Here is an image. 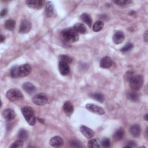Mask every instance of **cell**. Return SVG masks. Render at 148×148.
I'll list each match as a JSON object with an SVG mask.
<instances>
[{
  "label": "cell",
  "instance_id": "cell-3",
  "mask_svg": "<svg viewBox=\"0 0 148 148\" xmlns=\"http://www.w3.org/2000/svg\"><path fill=\"white\" fill-rule=\"evenodd\" d=\"M130 85L133 91H136L141 89L143 85V77L141 75H132L129 79Z\"/></svg>",
  "mask_w": 148,
  "mask_h": 148
},
{
  "label": "cell",
  "instance_id": "cell-8",
  "mask_svg": "<svg viewBox=\"0 0 148 148\" xmlns=\"http://www.w3.org/2000/svg\"><path fill=\"white\" fill-rule=\"evenodd\" d=\"M86 108L87 109L90 110L91 112H93L95 114H99V115H102L105 114L104 110L100 106H97L94 104L91 103H87L86 105Z\"/></svg>",
  "mask_w": 148,
  "mask_h": 148
},
{
  "label": "cell",
  "instance_id": "cell-32",
  "mask_svg": "<svg viewBox=\"0 0 148 148\" xmlns=\"http://www.w3.org/2000/svg\"><path fill=\"white\" fill-rule=\"evenodd\" d=\"M132 2L131 1H127V0H119V1H114V3L120 5V6H125L128 5Z\"/></svg>",
  "mask_w": 148,
  "mask_h": 148
},
{
  "label": "cell",
  "instance_id": "cell-9",
  "mask_svg": "<svg viewBox=\"0 0 148 148\" xmlns=\"http://www.w3.org/2000/svg\"><path fill=\"white\" fill-rule=\"evenodd\" d=\"M31 28V23L27 20H23L21 21L20 28L19 32L22 34H25L28 32Z\"/></svg>",
  "mask_w": 148,
  "mask_h": 148
},
{
  "label": "cell",
  "instance_id": "cell-35",
  "mask_svg": "<svg viewBox=\"0 0 148 148\" xmlns=\"http://www.w3.org/2000/svg\"><path fill=\"white\" fill-rule=\"evenodd\" d=\"M70 144L74 147H81V145H80V143L75 140H72L70 141Z\"/></svg>",
  "mask_w": 148,
  "mask_h": 148
},
{
  "label": "cell",
  "instance_id": "cell-36",
  "mask_svg": "<svg viewBox=\"0 0 148 148\" xmlns=\"http://www.w3.org/2000/svg\"><path fill=\"white\" fill-rule=\"evenodd\" d=\"M7 12H8V11H7L6 9H3L1 12V17H3L5 16L7 14Z\"/></svg>",
  "mask_w": 148,
  "mask_h": 148
},
{
  "label": "cell",
  "instance_id": "cell-20",
  "mask_svg": "<svg viewBox=\"0 0 148 148\" xmlns=\"http://www.w3.org/2000/svg\"><path fill=\"white\" fill-rule=\"evenodd\" d=\"M73 28L76 31V32L82 34H85L87 31V28L85 25L83 23H76L73 25Z\"/></svg>",
  "mask_w": 148,
  "mask_h": 148
},
{
  "label": "cell",
  "instance_id": "cell-34",
  "mask_svg": "<svg viewBox=\"0 0 148 148\" xmlns=\"http://www.w3.org/2000/svg\"><path fill=\"white\" fill-rule=\"evenodd\" d=\"M101 145L103 147H108L110 146V142L109 138H104L102 139L101 141Z\"/></svg>",
  "mask_w": 148,
  "mask_h": 148
},
{
  "label": "cell",
  "instance_id": "cell-2",
  "mask_svg": "<svg viewBox=\"0 0 148 148\" xmlns=\"http://www.w3.org/2000/svg\"><path fill=\"white\" fill-rule=\"evenodd\" d=\"M21 113L25 120L30 125H34L36 123V117L34 109L30 106H24L21 109Z\"/></svg>",
  "mask_w": 148,
  "mask_h": 148
},
{
  "label": "cell",
  "instance_id": "cell-28",
  "mask_svg": "<svg viewBox=\"0 0 148 148\" xmlns=\"http://www.w3.org/2000/svg\"><path fill=\"white\" fill-rule=\"evenodd\" d=\"M58 60H59L60 61L64 62H66L68 64L71 63L72 61V59L71 57H69L68 55H65V54L60 55L58 56Z\"/></svg>",
  "mask_w": 148,
  "mask_h": 148
},
{
  "label": "cell",
  "instance_id": "cell-6",
  "mask_svg": "<svg viewBox=\"0 0 148 148\" xmlns=\"http://www.w3.org/2000/svg\"><path fill=\"white\" fill-rule=\"evenodd\" d=\"M26 4L28 6L34 9H40L42 8L45 3L43 0H28L26 1Z\"/></svg>",
  "mask_w": 148,
  "mask_h": 148
},
{
  "label": "cell",
  "instance_id": "cell-12",
  "mask_svg": "<svg viewBox=\"0 0 148 148\" xmlns=\"http://www.w3.org/2000/svg\"><path fill=\"white\" fill-rule=\"evenodd\" d=\"M58 69L60 73L63 76L67 75L70 71V67L68 64L62 61L59 62Z\"/></svg>",
  "mask_w": 148,
  "mask_h": 148
},
{
  "label": "cell",
  "instance_id": "cell-4",
  "mask_svg": "<svg viewBox=\"0 0 148 148\" xmlns=\"http://www.w3.org/2000/svg\"><path fill=\"white\" fill-rule=\"evenodd\" d=\"M6 96L9 101L13 102L20 101L24 98L21 91L17 88L10 89L7 91Z\"/></svg>",
  "mask_w": 148,
  "mask_h": 148
},
{
  "label": "cell",
  "instance_id": "cell-5",
  "mask_svg": "<svg viewBox=\"0 0 148 148\" xmlns=\"http://www.w3.org/2000/svg\"><path fill=\"white\" fill-rule=\"evenodd\" d=\"M32 102L37 105L42 106L46 104L48 101L47 95L43 92H39L36 94L32 98Z\"/></svg>",
  "mask_w": 148,
  "mask_h": 148
},
{
  "label": "cell",
  "instance_id": "cell-15",
  "mask_svg": "<svg viewBox=\"0 0 148 148\" xmlns=\"http://www.w3.org/2000/svg\"><path fill=\"white\" fill-rule=\"evenodd\" d=\"M113 64V61L109 57H103L100 61V66L102 68H109Z\"/></svg>",
  "mask_w": 148,
  "mask_h": 148
},
{
  "label": "cell",
  "instance_id": "cell-37",
  "mask_svg": "<svg viewBox=\"0 0 148 148\" xmlns=\"http://www.w3.org/2000/svg\"><path fill=\"white\" fill-rule=\"evenodd\" d=\"M134 146H136V145H135V143L134 142H133V141L129 142L128 143L127 145L125 146V147H134Z\"/></svg>",
  "mask_w": 148,
  "mask_h": 148
},
{
  "label": "cell",
  "instance_id": "cell-1",
  "mask_svg": "<svg viewBox=\"0 0 148 148\" xmlns=\"http://www.w3.org/2000/svg\"><path fill=\"white\" fill-rule=\"evenodd\" d=\"M61 35L64 40L67 42L73 43L79 40V35L73 28H66L61 32Z\"/></svg>",
  "mask_w": 148,
  "mask_h": 148
},
{
  "label": "cell",
  "instance_id": "cell-24",
  "mask_svg": "<svg viewBox=\"0 0 148 148\" xmlns=\"http://www.w3.org/2000/svg\"><path fill=\"white\" fill-rule=\"evenodd\" d=\"M124 130H123V128L118 129L113 134L114 139L116 140H121L124 136Z\"/></svg>",
  "mask_w": 148,
  "mask_h": 148
},
{
  "label": "cell",
  "instance_id": "cell-33",
  "mask_svg": "<svg viewBox=\"0 0 148 148\" xmlns=\"http://www.w3.org/2000/svg\"><path fill=\"white\" fill-rule=\"evenodd\" d=\"M132 47H133V45L131 43H128L121 49V51L122 52L125 53V52H127V51L131 50L132 49Z\"/></svg>",
  "mask_w": 148,
  "mask_h": 148
},
{
  "label": "cell",
  "instance_id": "cell-30",
  "mask_svg": "<svg viewBox=\"0 0 148 148\" xmlns=\"http://www.w3.org/2000/svg\"><path fill=\"white\" fill-rule=\"evenodd\" d=\"M10 76L13 77H19L18 75V66H15L13 67L10 70Z\"/></svg>",
  "mask_w": 148,
  "mask_h": 148
},
{
  "label": "cell",
  "instance_id": "cell-27",
  "mask_svg": "<svg viewBox=\"0 0 148 148\" xmlns=\"http://www.w3.org/2000/svg\"><path fill=\"white\" fill-rule=\"evenodd\" d=\"M28 137V132L24 129H21L20 130V131L18 133V138L19 139L22 140H26Z\"/></svg>",
  "mask_w": 148,
  "mask_h": 148
},
{
  "label": "cell",
  "instance_id": "cell-19",
  "mask_svg": "<svg viewBox=\"0 0 148 148\" xmlns=\"http://www.w3.org/2000/svg\"><path fill=\"white\" fill-rule=\"evenodd\" d=\"M22 87L24 89V90L29 94H33L36 90L35 87L32 83H31L29 82L24 83L23 84Z\"/></svg>",
  "mask_w": 148,
  "mask_h": 148
},
{
  "label": "cell",
  "instance_id": "cell-14",
  "mask_svg": "<svg viewBox=\"0 0 148 148\" xmlns=\"http://www.w3.org/2000/svg\"><path fill=\"white\" fill-rule=\"evenodd\" d=\"M125 39V35L123 32L118 31H116L113 36V41L115 44L121 43Z\"/></svg>",
  "mask_w": 148,
  "mask_h": 148
},
{
  "label": "cell",
  "instance_id": "cell-13",
  "mask_svg": "<svg viewBox=\"0 0 148 148\" xmlns=\"http://www.w3.org/2000/svg\"><path fill=\"white\" fill-rule=\"evenodd\" d=\"M49 143H50V145L53 147H58L63 145L64 141L62 138H61L60 136H56L50 139L49 141Z\"/></svg>",
  "mask_w": 148,
  "mask_h": 148
},
{
  "label": "cell",
  "instance_id": "cell-10",
  "mask_svg": "<svg viewBox=\"0 0 148 148\" xmlns=\"http://www.w3.org/2000/svg\"><path fill=\"white\" fill-rule=\"evenodd\" d=\"M80 131L86 138L88 139L92 138L95 134L94 131L85 125H81L80 127Z\"/></svg>",
  "mask_w": 148,
  "mask_h": 148
},
{
  "label": "cell",
  "instance_id": "cell-17",
  "mask_svg": "<svg viewBox=\"0 0 148 148\" xmlns=\"http://www.w3.org/2000/svg\"><path fill=\"white\" fill-rule=\"evenodd\" d=\"M46 14L47 17H52L55 14L54 8L53 3L50 1H47L45 8Z\"/></svg>",
  "mask_w": 148,
  "mask_h": 148
},
{
  "label": "cell",
  "instance_id": "cell-38",
  "mask_svg": "<svg viewBox=\"0 0 148 148\" xmlns=\"http://www.w3.org/2000/svg\"><path fill=\"white\" fill-rule=\"evenodd\" d=\"M147 36H147V31H146L145 32V34H144V40H145V42H147V38H148Z\"/></svg>",
  "mask_w": 148,
  "mask_h": 148
},
{
  "label": "cell",
  "instance_id": "cell-31",
  "mask_svg": "<svg viewBox=\"0 0 148 148\" xmlns=\"http://www.w3.org/2000/svg\"><path fill=\"white\" fill-rule=\"evenodd\" d=\"M24 145V142L23 140H18L14 142H13L10 146V147H12V148H14V147H21L23 146Z\"/></svg>",
  "mask_w": 148,
  "mask_h": 148
},
{
  "label": "cell",
  "instance_id": "cell-11",
  "mask_svg": "<svg viewBox=\"0 0 148 148\" xmlns=\"http://www.w3.org/2000/svg\"><path fill=\"white\" fill-rule=\"evenodd\" d=\"M3 117L6 121H11L13 120L16 116L15 112L12 109H6L3 111Z\"/></svg>",
  "mask_w": 148,
  "mask_h": 148
},
{
  "label": "cell",
  "instance_id": "cell-25",
  "mask_svg": "<svg viewBox=\"0 0 148 148\" xmlns=\"http://www.w3.org/2000/svg\"><path fill=\"white\" fill-rule=\"evenodd\" d=\"M127 98L132 101H136L139 99V94L135 91H130L127 93Z\"/></svg>",
  "mask_w": 148,
  "mask_h": 148
},
{
  "label": "cell",
  "instance_id": "cell-29",
  "mask_svg": "<svg viewBox=\"0 0 148 148\" xmlns=\"http://www.w3.org/2000/svg\"><path fill=\"white\" fill-rule=\"evenodd\" d=\"M87 146L90 148H98L99 147L98 141L94 138L89 140L87 142Z\"/></svg>",
  "mask_w": 148,
  "mask_h": 148
},
{
  "label": "cell",
  "instance_id": "cell-40",
  "mask_svg": "<svg viewBox=\"0 0 148 148\" xmlns=\"http://www.w3.org/2000/svg\"><path fill=\"white\" fill-rule=\"evenodd\" d=\"M144 119H145V120H146V121H147V114H146L145 116Z\"/></svg>",
  "mask_w": 148,
  "mask_h": 148
},
{
  "label": "cell",
  "instance_id": "cell-39",
  "mask_svg": "<svg viewBox=\"0 0 148 148\" xmlns=\"http://www.w3.org/2000/svg\"><path fill=\"white\" fill-rule=\"evenodd\" d=\"M0 38H1V43L3 42L4 40H5V36H4L3 35H1Z\"/></svg>",
  "mask_w": 148,
  "mask_h": 148
},
{
  "label": "cell",
  "instance_id": "cell-23",
  "mask_svg": "<svg viewBox=\"0 0 148 148\" xmlns=\"http://www.w3.org/2000/svg\"><path fill=\"white\" fill-rule=\"evenodd\" d=\"M15 25H16V23L12 19H9L7 20L5 23V28L8 29V30H10L12 31L13 30L14 27H15Z\"/></svg>",
  "mask_w": 148,
  "mask_h": 148
},
{
  "label": "cell",
  "instance_id": "cell-26",
  "mask_svg": "<svg viewBox=\"0 0 148 148\" xmlns=\"http://www.w3.org/2000/svg\"><path fill=\"white\" fill-rule=\"evenodd\" d=\"M103 27V23L100 20L97 21L92 26V29L94 32H98L101 31Z\"/></svg>",
  "mask_w": 148,
  "mask_h": 148
},
{
  "label": "cell",
  "instance_id": "cell-7",
  "mask_svg": "<svg viewBox=\"0 0 148 148\" xmlns=\"http://www.w3.org/2000/svg\"><path fill=\"white\" fill-rule=\"evenodd\" d=\"M32 71V68L29 64H25L18 66L19 77H25L29 75Z\"/></svg>",
  "mask_w": 148,
  "mask_h": 148
},
{
  "label": "cell",
  "instance_id": "cell-18",
  "mask_svg": "<svg viewBox=\"0 0 148 148\" xmlns=\"http://www.w3.org/2000/svg\"><path fill=\"white\" fill-rule=\"evenodd\" d=\"M141 132V128L139 124H134L132 125L130 128V132L134 137H138L140 136Z\"/></svg>",
  "mask_w": 148,
  "mask_h": 148
},
{
  "label": "cell",
  "instance_id": "cell-16",
  "mask_svg": "<svg viewBox=\"0 0 148 148\" xmlns=\"http://www.w3.org/2000/svg\"><path fill=\"white\" fill-rule=\"evenodd\" d=\"M63 109L65 114L68 116H70L73 112L72 103L70 101H65L63 105Z\"/></svg>",
  "mask_w": 148,
  "mask_h": 148
},
{
  "label": "cell",
  "instance_id": "cell-21",
  "mask_svg": "<svg viewBox=\"0 0 148 148\" xmlns=\"http://www.w3.org/2000/svg\"><path fill=\"white\" fill-rule=\"evenodd\" d=\"M80 19L84 23H86L88 27H91L92 24V20L90 16L87 13H83L80 16Z\"/></svg>",
  "mask_w": 148,
  "mask_h": 148
},
{
  "label": "cell",
  "instance_id": "cell-22",
  "mask_svg": "<svg viewBox=\"0 0 148 148\" xmlns=\"http://www.w3.org/2000/svg\"><path fill=\"white\" fill-rule=\"evenodd\" d=\"M90 96L91 98L94 99L95 100H96L101 103L103 102V101H105L104 96L101 93H98V92L91 93L90 94Z\"/></svg>",
  "mask_w": 148,
  "mask_h": 148
}]
</instances>
